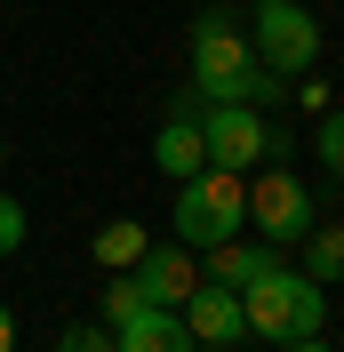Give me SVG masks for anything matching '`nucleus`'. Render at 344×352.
Here are the masks:
<instances>
[{
  "label": "nucleus",
  "mask_w": 344,
  "mask_h": 352,
  "mask_svg": "<svg viewBox=\"0 0 344 352\" xmlns=\"http://www.w3.org/2000/svg\"><path fill=\"white\" fill-rule=\"evenodd\" d=\"M280 88H288V80L257 65L240 8H200V16H193V96H200V104H257L264 112Z\"/></svg>",
  "instance_id": "obj_1"
},
{
  "label": "nucleus",
  "mask_w": 344,
  "mask_h": 352,
  "mask_svg": "<svg viewBox=\"0 0 344 352\" xmlns=\"http://www.w3.org/2000/svg\"><path fill=\"white\" fill-rule=\"evenodd\" d=\"M240 329L264 336V344L321 336V329H328V288L312 280V272H288V264H272V272H257V280L240 288Z\"/></svg>",
  "instance_id": "obj_2"
},
{
  "label": "nucleus",
  "mask_w": 344,
  "mask_h": 352,
  "mask_svg": "<svg viewBox=\"0 0 344 352\" xmlns=\"http://www.w3.org/2000/svg\"><path fill=\"white\" fill-rule=\"evenodd\" d=\"M176 241L193 248V256H208V248L240 241L248 232V176H224V168H200L176 184Z\"/></svg>",
  "instance_id": "obj_3"
},
{
  "label": "nucleus",
  "mask_w": 344,
  "mask_h": 352,
  "mask_svg": "<svg viewBox=\"0 0 344 352\" xmlns=\"http://www.w3.org/2000/svg\"><path fill=\"white\" fill-rule=\"evenodd\" d=\"M200 144H208V168H224V176H257V160L288 153V136L264 129L257 104H208L200 112Z\"/></svg>",
  "instance_id": "obj_4"
},
{
  "label": "nucleus",
  "mask_w": 344,
  "mask_h": 352,
  "mask_svg": "<svg viewBox=\"0 0 344 352\" xmlns=\"http://www.w3.org/2000/svg\"><path fill=\"white\" fill-rule=\"evenodd\" d=\"M248 48H257L264 72L304 80V72L321 65V16H312L304 0H272V8H257V24H248Z\"/></svg>",
  "instance_id": "obj_5"
},
{
  "label": "nucleus",
  "mask_w": 344,
  "mask_h": 352,
  "mask_svg": "<svg viewBox=\"0 0 344 352\" xmlns=\"http://www.w3.org/2000/svg\"><path fill=\"white\" fill-rule=\"evenodd\" d=\"M248 224H257V241L297 248L304 232L321 224V208H312V184H304L297 168H264L257 184H248Z\"/></svg>",
  "instance_id": "obj_6"
},
{
  "label": "nucleus",
  "mask_w": 344,
  "mask_h": 352,
  "mask_svg": "<svg viewBox=\"0 0 344 352\" xmlns=\"http://www.w3.org/2000/svg\"><path fill=\"white\" fill-rule=\"evenodd\" d=\"M129 280L144 288V305H169V312H176V305H184V296L200 288V256H193L184 241H169V248H144V256L129 264Z\"/></svg>",
  "instance_id": "obj_7"
},
{
  "label": "nucleus",
  "mask_w": 344,
  "mask_h": 352,
  "mask_svg": "<svg viewBox=\"0 0 344 352\" xmlns=\"http://www.w3.org/2000/svg\"><path fill=\"white\" fill-rule=\"evenodd\" d=\"M184 329H193V344H240V288H216V280H200L193 296H184Z\"/></svg>",
  "instance_id": "obj_8"
},
{
  "label": "nucleus",
  "mask_w": 344,
  "mask_h": 352,
  "mask_svg": "<svg viewBox=\"0 0 344 352\" xmlns=\"http://www.w3.org/2000/svg\"><path fill=\"white\" fill-rule=\"evenodd\" d=\"M112 352H193V329H184V312L169 305H136L120 329H112Z\"/></svg>",
  "instance_id": "obj_9"
},
{
  "label": "nucleus",
  "mask_w": 344,
  "mask_h": 352,
  "mask_svg": "<svg viewBox=\"0 0 344 352\" xmlns=\"http://www.w3.org/2000/svg\"><path fill=\"white\" fill-rule=\"evenodd\" d=\"M152 168L176 176V184L208 168V144H200V120H193V112H169V120H160V136H152Z\"/></svg>",
  "instance_id": "obj_10"
},
{
  "label": "nucleus",
  "mask_w": 344,
  "mask_h": 352,
  "mask_svg": "<svg viewBox=\"0 0 344 352\" xmlns=\"http://www.w3.org/2000/svg\"><path fill=\"white\" fill-rule=\"evenodd\" d=\"M272 264H280L272 241L248 248V232H240V241H224V248H208V256H200V280H216V288H248L257 272H272Z\"/></svg>",
  "instance_id": "obj_11"
},
{
  "label": "nucleus",
  "mask_w": 344,
  "mask_h": 352,
  "mask_svg": "<svg viewBox=\"0 0 344 352\" xmlns=\"http://www.w3.org/2000/svg\"><path fill=\"white\" fill-rule=\"evenodd\" d=\"M304 272H312V280H344V217H328V224H312V232H304Z\"/></svg>",
  "instance_id": "obj_12"
},
{
  "label": "nucleus",
  "mask_w": 344,
  "mask_h": 352,
  "mask_svg": "<svg viewBox=\"0 0 344 352\" xmlns=\"http://www.w3.org/2000/svg\"><path fill=\"white\" fill-rule=\"evenodd\" d=\"M144 248H152V232H144L136 217H120V224H105V232H96V264H105V272H129Z\"/></svg>",
  "instance_id": "obj_13"
},
{
  "label": "nucleus",
  "mask_w": 344,
  "mask_h": 352,
  "mask_svg": "<svg viewBox=\"0 0 344 352\" xmlns=\"http://www.w3.org/2000/svg\"><path fill=\"white\" fill-rule=\"evenodd\" d=\"M312 120H321V144H312L321 153V176L344 184V112H312Z\"/></svg>",
  "instance_id": "obj_14"
},
{
  "label": "nucleus",
  "mask_w": 344,
  "mask_h": 352,
  "mask_svg": "<svg viewBox=\"0 0 344 352\" xmlns=\"http://www.w3.org/2000/svg\"><path fill=\"white\" fill-rule=\"evenodd\" d=\"M136 305H144V288H136L129 272H112V280H105V329H120V320H129Z\"/></svg>",
  "instance_id": "obj_15"
},
{
  "label": "nucleus",
  "mask_w": 344,
  "mask_h": 352,
  "mask_svg": "<svg viewBox=\"0 0 344 352\" xmlns=\"http://www.w3.org/2000/svg\"><path fill=\"white\" fill-rule=\"evenodd\" d=\"M56 352H112V329L80 320V329H65V336H56Z\"/></svg>",
  "instance_id": "obj_16"
},
{
  "label": "nucleus",
  "mask_w": 344,
  "mask_h": 352,
  "mask_svg": "<svg viewBox=\"0 0 344 352\" xmlns=\"http://www.w3.org/2000/svg\"><path fill=\"white\" fill-rule=\"evenodd\" d=\"M24 232H32V224H24V208L0 192V256H17V248H24Z\"/></svg>",
  "instance_id": "obj_17"
},
{
  "label": "nucleus",
  "mask_w": 344,
  "mask_h": 352,
  "mask_svg": "<svg viewBox=\"0 0 344 352\" xmlns=\"http://www.w3.org/2000/svg\"><path fill=\"white\" fill-rule=\"evenodd\" d=\"M0 352H17V312L0 305Z\"/></svg>",
  "instance_id": "obj_18"
},
{
  "label": "nucleus",
  "mask_w": 344,
  "mask_h": 352,
  "mask_svg": "<svg viewBox=\"0 0 344 352\" xmlns=\"http://www.w3.org/2000/svg\"><path fill=\"white\" fill-rule=\"evenodd\" d=\"M272 352H336V344H321V336H297V344H272Z\"/></svg>",
  "instance_id": "obj_19"
},
{
  "label": "nucleus",
  "mask_w": 344,
  "mask_h": 352,
  "mask_svg": "<svg viewBox=\"0 0 344 352\" xmlns=\"http://www.w3.org/2000/svg\"><path fill=\"white\" fill-rule=\"evenodd\" d=\"M248 8H272V0H248Z\"/></svg>",
  "instance_id": "obj_20"
},
{
  "label": "nucleus",
  "mask_w": 344,
  "mask_h": 352,
  "mask_svg": "<svg viewBox=\"0 0 344 352\" xmlns=\"http://www.w3.org/2000/svg\"><path fill=\"white\" fill-rule=\"evenodd\" d=\"M0 153H8V144H0Z\"/></svg>",
  "instance_id": "obj_21"
}]
</instances>
